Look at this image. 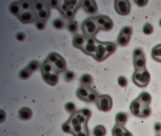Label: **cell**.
I'll list each match as a JSON object with an SVG mask.
<instances>
[{"label": "cell", "mask_w": 161, "mask_h": 136, "mask_svg": "<svg viewBox=\"0 0 161 136\" xmlns=\"http://www.w3.org/2000/svg\"><path fill=\"white\" fill-rule=\"evenodd\" d=\"M83 129V125L82 124H79V125H76V126H72V134L73 135H75V134L79 133L80 132H81Z\"/></svg>", "instance_id": "obj_49"}, {"label": "cell", "mask_w": 161, "mask_h": 136, "mask_svg": "<svg viewBox=\"0 0 161 136\" xmlns=\"http://www.w3.org/2000/svg\"><path fill=\"white\" fill-rule=\"evenodd\" d=\"M85 12L86 13L89 14V15H95V14L97 13L98 12V6H97V4H96L95 2L94 1V2L92 3V5H91L89 8H87V9H85Z\"/></svg>", "instance_id": "obj_40"}, {"label": "cell", "mask_w": 161, "mask_h": 136, "mask_svg": "<svg viewBox=\"0 0 161 136\" xmlns=\"http://www.w3.org/2000/svg\"><path fill=\"white\" fill-rule=\"evenodd\" d=\"M134 67L135 70H142L146 69V60L144 56L134 59Z\"/></svg>", "instance_id": "obj_16"}, {"label": "cell", "mask_w": 161, "mask_h": 136, "mask_svg": "<svg viewBox=\"0 0 161 136\" xmlns=\"http://www.w3.org/2000/svg\"><path fill=\"white\" fill-rule=\"evenodd\" d=\"M120 34L123 36H126L127 37H131L132 34V28L131 27L126 26L124 27H123V29L120 30Z\"/></svg>", "instance_id": "obj_38"}, {"label": "cell", "mask_w": 161, "mask_h": 136, "mask_svg": "<svg viewBox=\"0 0 161 136\" xmlns=\"http://www.w3.org/2000/svg\"><path fill=\"white\" fill-rule=\"evenodd\" d=\"M55 71L54 69L53 64L49 63L47 61H45L43 64L41 66V73L42 74H45V73H51Z\"/></svg>", "instance_id": "obj_22"}, {"label": "cell", "mask_w": 161, "mask_h": 136, "mask_svg": "<svg viewBox=\"0 0 161 136\" xmlns=\"http://www.w3.org/2000/svg\"><path fill=\"white\" fill-rule=\"evenodd\" d=\"M95 21L96 23H97L98 26L99 27V28L101 29V27L110 19V17H107L106 15H98L97 17H95Z\"/></svg>", "instance_id": "obj_32"}, {"label": "cell", "mask_w": 161, "mask_h": 136, "mask_svg": "<svg viewBox=\"0 0 161 136\" xmlns=\"http://www.w3.org/2000/svg\"><path fill=\"white\" fill-rule=\"evenodd\" d=\"M67 28L71 33H76L78 31V24L74 20H71L67 25Z\"/></svg>", "instance_id": "obj_29"}, {"label": "cell", "mask_w": 161, "mask_h": 136, "mask_svg": "<svg viewBox=\"0 0 161 136\" xmlns=\"http://www.w3.org/2000/svg\"><path fill=\"white\" fill-rule=\"evenodd\" d=\"M105 49H106L107 56H110L114 54L117 50V46L114 42H104Z\"/></svg>", "instance_id": "obj_24"}, {"label": "cell", "mask_w": 161, "mask_h": 136, "mask_svg": "<svg viewBox=\"0 0 161 136\" xmlns=\"http://www.w3.org/2000/svg\"><path fill=\"white\" fill-rule=\"evenodd\" d=\"M5 118H6V114H5L4 110H1V112H0V121H1V123H2L5 120Z\"/></svg>", "instance_id": "obj_55"}, {"label": "cell", "mask_w": 161, "mask_h": 136, "mask_svg": "<svg viewBox=\"0 0 161 136\" xmlns=\"http://www.w3.org/2000/svg\"><path fill=\"white\" fill-rule=\"evenodd\" d=\"M154 32V27L153 26L149 23H147L143 27V33L145 35H151Z\"/></svg>", "instance_id": "obj_39"}, {"label": "cell", "mask_w": 161, "mask_h": 136, "mask_svg": "<svg viewBox=\"0 0 161 136\" xmlns=\"http://www.w3.org/2000/svg\"><path fill=\"white\" fill-rule=\"evenodd\" d=\"M35 22V26L37 29H38L39 30H42L45 29V27H46V22L41 21H36Z\"/></svg>", "instance_id": "obj_50"}, {"label": "cell", "mask_w": 161, "mask_h": 136, "mask_svg": "<svg viewBox=\"0 0 161 136\" xmlns=\"http://www.w3.org/2000/svg\"><path fill=\"white\" fill-rule=\"evenodd\" d=\"M32 73H32L30 70H28L27 68L25 67V68H24V69L21 70L19 72L18 77L22 80H28V79L30 78Z\"/></svg>", "instance_id": "obj_26"}, {"label": "cell", "mask_w": 161, "mask_h": 136, "mask_svg": "<svg viewBox=\"0 0 161 136\" xmlns=\"http://www.w3.org/2000/svg\"><path fill=\"white\" fill-rule=\"evenodd\" d=\"M75 78V74L74 73L72 72V71H67L64 74V80H65L66 82L67 83H71L72 82Z\"/></svg>", "instance_id": "obj_45"}, {"label": "cell", "mask_w": 161, "mask_h": 136, "mask_svg": "<svg viewBox=\"0 0 161 136\" xmlns=\"http://www.w3.org/2000/svg\"><path fill=\"white\" fill-rule=\"evenodd\" d=\"M151 114V107H149V105H142L139 117L148 118V117H150Z\"/></svg>", "instance_id": "obj_27"}, {"label": "cell", "mask_w": 161, "mask_h": 136, "mask_svg": "<svg viewBox=\"0 0 161 136\" xmlns=\"http://www.w3.org/2000/svg\"><path fill=\"white\" fill-rule=\"evenodd\" d=\"M142 107V104H141V102L138 99L134 100L132 102L131 104H130V110L131 113L135 117H139L140 116V112L141 109Z\"/></svg>", "instance_id": "obj_11"}, {"label": "cell", "mask_w": 161, "mask_h": 136, "mask_svg": "<svg viewBox=\"0 0 161 136\" xmlns=\"http://www.w3.org/2000/svg\"><path fill=\"white\" fill-rule=\"evenodd\" d=\"M159 24H160V26L161 27V19L159 21Z\"/></svg>", "instance_id": "obj_57"}, {"label": "cell", "mask_w": 161, "mask_h": 136, "mask_svg": "<svg viewBox=\"0 0 161 136\" xmlns=\"http://www.w3.org/2000/svg\"><path fill=\"white\" fill-rule=\"evenodd\" d=\"M129 40H130V37H127L126 36H123V35H121V34H120L117 37V44L119 45V46L124 47V46H126L127 45L129 44Z\"/></svg>", "instance_id": "obj_30"}, {"label": "cell", "mask_w": 161, "mask_h": 136, "mask_svg": "<svg viewBox=\"0 0 161 136\" xmlns=\"http://www.w3.org/2000/svg\"><path fill=\"white\" fill-rule=\"evenodd\" d=\"M151 56L154 60L161 63V44L157 45L153 48L151 51Z\"/></svg>", "instance_id": "obj_20"}, {"label": "cell", "mask_w": 161, "mask_h": 136, "mask_svg": "<svg viewBox=\"0 0 161 136\" xmlns=\"http://www.w3.org/2000/svg\"><path fill=\"white\" fill-rule=\"evenodd\" d=\"M154 130L157 134L161 133V123H156L154 124Z\"/></svg>", "instance_id": "obj_53"}, {"label": "cell", "mask_w": 161, "mask_h": 136, "mask_svg": "<svg viewBox=\"0 0 161 136\" xmlns=\"http://www.w3.org/2000/svg\"><path fill=\"white\" fill-rule=\"evenodd\" d=\"M93 83V79L91 75L88 74V73H85L83 74V76L80 78V83L83 86L89 87Z\"/></svg>", "instance_id": "obj_21"}, {"label": "cell", "mask_w": 161, "mask_h": 136, "mask_svg": "<svg viewBox=\"0 0 161 136\" xmlns=\"http://www.w3.org/2000/svg\"><path fill=\"white\" fill-rule=\"evenodd\" d=\"M135 2L136 3V5L139 7H143L144 5H147V3L148 2V1H144V0H140V1H135Z\"/></svg>", "instance_id": "obj_54"}, {"label": "cell", "mask_w": 161, "mask_h": 136, "mask_svg": "<svg viewBox=\"0 0 161 136\" xmlns=\"http://www.w3.org/2000/svg\"><path fill=\"white\" fill-rule=\"evenodd\" d=\"M73 136H89V132L88 128H87V123L83 124V129L81 132L75 134V135H73Z\"/></svg>", "instance_id": "obj_46"}, {"label": "cell", "mask_w": 161, "mask_h": 136, "mask_svg": "<svg viewBox=\"0 0 161 136\" xmlns=\"http://www.w3.org/2000/svg\"><path fill=\"white\" fill-rule=\"evenodd\" d=\"M50 16V7L48 6L43 10L40 11V12L36 13V17H37V21H41L46 22L48 19L49 18Z\"/></svg>", "instance_id": "obj_13"}, {"label": "cell", "mask_w": 161, "mask_h": 136, "mask_svg": "<svg viewBox=\"0 0 161 136\" xmlns=\"http://www.w3.org/2000/svg\"><path fill=\"white\" fill-rule=\"evenodd\" d=\"M94 2V1L92 0H85V1H80V5L81 7H83L84 10L87 9V8H89L91 5H92V3Z\"/></svg>", "instance_id": "obj_48"}, {"label": "cell", "mask_w": 161, "mask_h": 136, "mask_svg": "<svg viewBox=\"0 0 161 136\" xmlns=\"http://www.w3.org/2000/svg\"><path fill=\"white\" fill-rule=\"evenodd\" d=\"M80 112L81 113L82 115H83L85 119H88V120L89 119V118L91 117V115H92V113H91L89 109H83V110H80Z\"/></svg>", "instance_id": "obj_51"}, {"label": "cell", "mask_w": 161, "mask_h": 136, "mask_svg": "<svg viewBox=\"0 0 161 136\" xmlns=\"http://www.w3.org/2000/svg\"><path fill=\"white\" fill-rule=\"evenodd\" d=\"M96 48H97V40L94 37H89L87 38L86 42L81 50L85 54L92 57L95 52Z\"/></svg>", "instance_id": "obj_5"}, {"label": "cell", "mask_w": 161, "mask_h": 136, "mask_svg": "<svg viewBox=\"0 0 161 136\" xmlns=\"http://www.w3.org/2000/svg\"><path fill=\"white\" fill-rule=\"evenodd\" d=\"M18 3L22 12H27V11L32 10V1L22 0V1H19Z\"/></svg>", "instance_id": "obj_25"}, {"label": "cell", "mask_w": 161, "mask_h": 136, "mask_svg": "<svg viewBox=\"0 0 161 136\" xmlns=\"http://www.w3.org/2000/svg\"><path fill=\"white\" fill-rule=\"evenodd\" d=\"M8 9H9L11 14H12V15L15 16H17V17L22 12L18 2H15L11 3Z\"/></svg>", "instance_id": "obj_19"}, {"label": "cell", "mask_w": 161, "mask_h": 136, "mask_svg": "<svg viewBox=\"0 0 161 136\" xmlns=\"http://www.w3.org/2000/svg\"><path fill=\"white\" fill-rule=\"evenodd\" d=\"M39 67H40V63H39L38 61L33 60L29 62V64H28L27 68L28 70H30L33 73V72H35V71L37 70H39Z\"/></svg>", "instance_id": "obj_33"}, {"label": "cell", "mask_w": 161, "mask_h": 136, "mask_svg": "<svg viewBox=\"0 0 161 136\" xmlns=\"http://www.w3.org/2000/svg\"><path fill=\"white\" fill-rule=\"evenodd\" d=\"M143 56H144V52H143V50L141 49V48H137V49H135V50H134V51H133L134 59L140 58V57H143Z\"/></svg>", "instance_id": "obj_47"}, {"label": "cell", "mask_w": 161, "mask_h": 136, "mask_svg": "<svg viewBox=\"0 0 161 136\" xmlns=\"http://www.w3.org/2000/svg\"><path fill=\"white\" fill-rule=\"evenodd\" d=\"M98 110L102 112H108L111 110L113 106V101L110 96L107 95L98 96L97 101H95Z\"/></svg>", "instance_id": "obj_3"}, {"label": "cell", "mask_w": 161, "mask_h": 136, "mask_svg": "<svg viewBox=\"0 0 161 136\" xmlns=\"http://www.w3.org/2000/svg\"><path fill=\"white\" fill-rule=\"evenodd\" d=\"M139 101L141 102L142 105H149L150 103L151 102V95L148 92H144L140 94L139 98H137Z\"/></svg>", "instance_id": "obj_17"}, {"label": "cell", "mask_w": 161, "mask_h": 136, "mask_svg": "<svg viewBox=\"0 0 161 136\" xmlns=\"http://www.w3.org/2000/svg\"><path fill=\"white\" fill-rule=\"evenodd\" d=\"M60 57H61V55H58V54H57L55 52H51L47 56V58H46V61L49 62V63L53 64L54 65V64L58 61V60L60 58Z\"/></svg>", "instance_id": "obj_31"}, {"label": "cell", "mask_w": 161, "mask_h": 136, "mask_svg": "<svg viewBox=\"0 0 161 136\" xmlns=\"http://www.w3.org/2000/svg\"><path fill=\"white\" fill-rule=\"evenodd\" d=\"M48 6H49L48 1H39V0L32 1V10L35 12V14L43 10Z\"/></svg>", "instance_id": "obj_10"}, {"label": "cell", "mask_w": 161, "mask_h": 136, "mask_svg": "<svg viewBox=\"0 0 161 136\" xmlns=\"http://www.w3.org/2000/svg\"><path fill=\"white\" fill-rule=\"evenodd\" d=\"M124 136H132V133L130 132H129L128 130H126L125 131V133H124Z\"/></svg>", "instance_id": "obj_56"}, {"label": "cell", "mask_w": 161, "mask_h": 136, "mask_svg": "<svg viewBox=\"0 0 161 136\" xmlns=\"http://www.w3.org/2000/svg\"><path fill=\"white\" fill-rule=\"evenodd\" d=\"M65 110L70 114H74L76 112V106L73 102H68L65 104Z\"/></svg>", "instance_id": "obj_43"}, {"label": "cell", "mask_w": 161, "mask_h": 136, "mask_svg": "<svg viewBox=\"0 0 161 136\" xmlns=\"http://www.w3.org/2000/svg\"><path fill=\"white\" fill-rule=\"evenodd\" d=\"M87 38L85 36L81 35V34H75L73 39V46L76 49L81 50L85 46V42H86Z\"/></svg>", "instance_id": "obj_9"}, {"label": "cell", "mask_w": 161, "mask_h": 136, "mask_svg": "<svg viewBox=\"0 0 161 136\" xmlns=\"http://www.w3.org/2000/svg\"><path fill=\"white\" fill-rule=\"evenodd\" d=\"M128 120V115L124 112L118 113L116 116V123L118 126H123Z\"/></svg>", "instance_id": "obj_18"}, {"label": "cell", "mask_w": 161, "mask_h": 136, "mask_svg": "<svg viewBox=\"0 0 161 136\" xmlns=\"http://www.w3.org/2000/svg\"><path fill=\"white\" fill-rule=\"evenodd\" d=\"M117 83L118 85L122 88H126L128 85V81H127V79L124 76H120L117 79Z\"/></svg>", "instance_id": "obj_44"}, {"label": "cell", "mask_w": 161, "mask_h": 136, "mask_svg": "<svg viewBox=\"0 0 161 136\" xmlns=\"http://www.w3.org/2000/svg\"><path fill=\"white\" fill-rule=\"evenodd\" d=\"M32 116H33V112L29 107H23L18 112V117L21 120H28L31 119Z\"/></svg>", "instance_id": "obj_12"}, {"label": "cell", "mask_w": 161, "mask_h": 136, "mask_svg": "<svg viewBox=\"0 0 161 136\" xmlns=\"http://www.w3.org/2000/svg\"><path fill=\"white\" fill-rule=\"evenodd\" d=\"M17 18L21 23L25 24H31L37 21L36 14L33 10L27 11V12H22L17 16Z\"/></svg>", "instance_id": "obj_6"}, {"label": "cell", "mask_w": 161, "mask_h": 136, "mask_svg": "<svg viewBox=\"0 0 161 136\" xmlns=\"http://www.w3.org/2000/svg\"><path fill=\"white\" fill-rule=\"evenodd\" d=\"M113 27H114V23H113L112 20L110 18L106 23H105V24L103 25L102 27H101V29L100 30H105V31H109V30H110L112 29Z\"/></svg>", "instance_id": "obj_42"}, {"label": "cell", "mask_w": 161, "mask_h": 136, "mask_svg": "<svg viewBox=\"0 0 161 136\" xmlns=\"http://www.w3.org/2000/svg\"><path fill=\"white\" fill-rule=\"evenodd\" d=\"M52 24H53L54 27L57 30L63 29V28L64 27V26H65V23H64V21L61 18H57V19L54 20Z\"/></svg>", "instance_id": "obj_37"}, {"label": "cell", "mask_w": 161, "mask_h": 136, "mask_svg": "<svg viewBox=\"0 0 161 136\" xmlns=\"http://www.w3.org/2000/svg\"><path fill=\"white\" fill-rule=\"evenodd\" d=\"M98 96L99 95H98V94L95 92V91L93 90V89H90V92H89L88 97H87L86 101L87 102H95L96 101H97Z\"/></svg>", "instance_id": "obj_36"}, {"label": "cell", "mask_w": 161, "mask_h": 136, "mask_svg": "<svg viewBox=\"0 0 161 136\" xmlns=\"http://www.w3.org/2000/svg\"><path fill=\"white\" fill-rule=\"evenodd\" d=\"M82 30L86 38H89V37H94L100 30V28L98 26L95 17H89L83 21Z\"/></svg>", "instance_id": "obj_1"}, {"label": "cell", "mask_w": 161, "mask_h": 136, "mask_svg": "<svg viewBox=\"0 0 161 136\" xmlns=\"http://www.w3.org/2000/svg\"><path fill=\"white\" fill-rule=\"evenodd\" d=\"M42 76L44 81L51 86L57 85V83H58V73L56 72L45 73V74H42Z\"/></svg>", "instance_id": "obj_8"}, {"label": "cell", "mask_w": 161, "mask_h": 136, "mask_svg": "<svg viewBox=\"0 0 161 136\" xmlns=\"http://www.w3.org/2000/svg\"><path fill=\"white\" fill-rule=\"evenodd\" d=\"M15 38L17 40L22 42V41H24L25 39H26V35H25V33H23V32H19V33H16Z\"/></svg>", "instance_id": "obj_52"}, {"label": "cell", "mask_w": 161, "mask_h": 136, "mask_svg": "<svg viewBox=\"0 0 161 136\" xmlns=\"http://www.w3.org/2000/svg\"><path fill=\"white\" fill-rule=\"evenodd\" d=\"M126 130V129L123 126L116 125L114 127V129H113V136H124V133Z\"/></svg>", "instance_id": "obj_28"}, {"label": "cell", "mask_w": 161, "mask_h": 136, "mask_svg": "<svg viewBox=\"0 0 161 136\" xmlns=\"http://www.w3.org/2000/svg\"><path fill=\"white\" fill-rule=\"evenodd\" d=\"M150 80H151V76L146 69L142 70H135L132 76L133 83L137 86L141 88L146 87L149 84Z\"/></svg>", "instance_id": "obj_2"}, {"label": "cell", "mask_w": 161, "mask_h": 136, "mask_svg": "<svg viewBox=\"0 0 161 136\" xmlns=\"http://www.w3.org/2000/svg\"><path fill=\"white\" fill-rule=\"evenodd\" d=\"M114 8L120 15L126 16L130 13L131 5L129 2L126 0H117L114 2Z\"/></svg>", "instance_id": "obj_4"}, {"label": "cell", "mask_w": 161, "mask_h": 136, "mask_svg": "<svg viewBox=\"0 0 161 136\" xmlns=\"http://www.w3.org/2000/svg\"><path fill=\"white\" fill-rule=\"evenodd\" d=\"M61 129L62 131L65 133H71L72 134L73 129H72V126L70 124V123L68 121H67L66 123H64L61 126Z\"/></svg>", "instance_id": "obj_41"}, {"label": "cell", "mask_w": 161, "mask_h": 136, "mask_svg": "<svg viewBox=\"0 0 161 136\" xmlns=\"http://www.w3.org/2000/svg\"><path fill=\"white\" fill-rule=\"evenodd\" d=\"M92 58H94L95 60L99 62L102 61L108 58L104 42H100L97 41V48H96V51L92 56Z\"/></svg>", "instance_id": "obj_7"}, {"label": "cell", "mask_w": 161, "mask_h": 136, "mask_svg": "<svg viewBox=\"0 0 161 136\" xmlns=\"http://www.w3.org/2000/svg\"><path fill=\"white\" fill-rule=\"evenodd\" d=\"M156 136H161V135H160V134H157Z\"/></svg>", "instance_id": "obj_58"}, {"label": "cell", "mask_w": 161, "mask_h": 136, "mask_svg": "<svg viewBox=\"0 0 161 136\" xmlns=\"http://www.w3.org/2000/svg\"><path fill=\"white\" fill-rule=\"evenodd\" d=\"M89 92H90V89L89 87L83 86L82 85L81 87H80L76 91V95L82 101H86L87 97H88Z\"/></svg>", "instance_id": "obj_15"}, {"label": "cell", "mask_w": 161, "mask_h": 136, "mask_svg": "<svg viewBox=\"0 0 161 136\" xmlns=\"http://www.w3.org/2000/svg\"><path fill=\"white\" fill-rule=\"evenodd\" d=\"M48 4H49L50 8H55L58 9L61 12V8L62 4H63V1H48Z\"/></svg>", "instance_id": "obj_35"}, {"label": "cell", "mask_w": 161, "mask_h": 136, "mask_svg": "<svg viewBox=\"0 0 161 136\" xmlns=\"http://www.w3.org/2000/svg\"><path fill=\"white\" fill-rule=\"evenodd\" d=\"M66 67H67V64H66L65 60H64L63 57L61 56L60 58L58 60V61L54 64V69H55L54 72H56L58 73L64 72V71H65Z\"/></svg>", "instance_id": "obj_14"}, {"label": "cell", "mask_w": 161, "mask_h": 136, "mask_svg": "<svg viewBox=\"0 0 161 136\" xmlns=\"http://www.w3.org/2000/svg\"><path fill=\"white\" fill-rule=\"evenodd\" d=\"M106 133V129L101 125H98V126L95 127V129H93V135L94 136H105Z\"/></svg>", "instance_id": "obj_23"}, {"label": "cell", "mask_w": 161, "mask_h": 136, "mask_svg": "<svg viewBox=\"0 0 161 136\" xmlns=\"http://www.w3.org/2000/svg\"><path fill=\"white\" fill-rule=\"evenodd\" d=\"M79 8H75V9H68L66 12H61L62 15L64 16L65 18L69 19V20H73V17H74L75 15H76V12Z\"/></svg>", "instance_id": "obj_34"}]
</instances>
